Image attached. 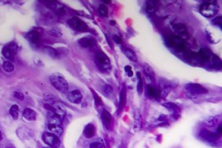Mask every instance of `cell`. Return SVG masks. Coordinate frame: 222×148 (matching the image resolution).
I'll return each instance as SVG.
<instances>
[{
  "instance_id": "obj_25",
  "label": "cell",
  "mask_w": 222,
  "mask_h": 148,
  "mask_svg": "<svg viewBox=\"0 0 222 148\" xmlns=\"http://www.w3.org/2000/svg\"><path fill=\"white\" fill-rule=\"evenodd\" d=\"M137 78H138V84H137V90H138V93L139 94H142L144 91V83L142 77H141V74L140 72H137Z\"/></svg>"
},
{
  "instance_id": "obj_6",
  "label": "cell",
  "mask_w": 222,
  "mask_h": 148,
  "mask_svg": "<svg viewBox=\"0 0 222 148\" xmlns=\"http://www.w3.org/2000/svg\"><path fill=\"white\" fill-rule=\"evenodd\" d=\"M43 140L48 146L51 148H59L60 146V140L58 136L51 133H45L43 134Z\"/></svg>"
},
{
  "instance_id": "obj_29",
  "label": "cell",
  "mask_w": 222,
  "mask_h": 148,
  "mask_svg": "<svg viewBox=\"0 0 222 148\" xmlns=\"http://www.w3.org/2000/svg\"><path fill=\"white\" fill-rule=\"evenodd\" d=\"M3 69L5 72H11L14 71V65L13 63L11 61L6 60L3 63V65H2Z\"/></svg>"
},
{
  "instance_id": "obj_37",
  "label": "cell",
  "mask_w": 222,
  "mask_h": 148,
  "mask_svg": "<svg viewBox=\"0 0 222 148\" xmlns=\"http://www.w3.org/2000/svg\"><path fill=\"white\" fill-rule=\"evenodd\" d=\"M125 71L126 72V73L128 75V77H132V76L133 75V71H132V68H131V66H129V65L125 66Z\"/></svg>"
},
{
  "instance_id": "obj_28",
  "label": "cell",
  "mask_w": 222,
  "mask_h": 148,
  "mask_svg": "<svg viewBox=\"0 0 222 148\" xmlns=\"http://www.w3.org/2000/svg\"><path fill=\"white\" fill-rule=\"evenodd\" d=\"M10 115L11 116L12 119H14V120H18V119H19V106H17V105L11 106V107L10 108Z\"/></svg>"
},
{
  "instance_id": "obj_11",
  "label": "cell",
  "mask_w": 222,
  "mask_h": 148,
  "mask_svg": "<svg viewBox=\"0 0 222 148\" xmlns=\"http://www.w3.org/2000/svg\"><path fill=\"white\" fill-rule=\"evenodd\" d=\"M67 98L70 102L73 103V104H79L82 101V93H80V91L79 90H73L72 92H70L67 95Z\"/></svg>"
},
{
  "instance_id": "obj_5",
  "label": "cell",
  "mask_w": 222,
  "mask_h": 148,
  "mask_svg": "<svg viewBox=\"0 0 222 148\" xmlns=\"http://www.w3.org/2000/svg\"><path fill=\"white\" fill-rule=\"evenodd\" d=\"M67 23L70 25V27H72L74 31L79 32V33H85L88 30V26L84 22L82 19L77 17H73L72 19H70Z\"/></svg>"
},
{
  "instance_id": "obj_2",
  "label": "cell",
  "mask_w": 222,
  "mask_h": 148,
  "mask_svg": "<svg viewBox=\"0 0 222 148\" xmlns=\"http://www.w3.org/2000/svg\"><path fill=\"white\" fill-rule=\"evenodd\" d=\"M219 11V6L215 2H204L199 6V12L206 18H213Z\"/></svg>"
},
{
  "instance_id": "obj_13",
  "label": "cell",
  "mask_w": 222,
  "mask_h": 148,
  "mask_svg": "<svg viewBox=\"0 0 222 148\" xmlns=\"http://www.w3.org/2000/svg\"><path fill=\"white\" fill-rule=\"evenodd\" d=\"M26 38L31 43H33V45H37V46L40 43L41 36H40V33H38L37 31H32V32H30L26 34Z\"/></svg>"
},
{
  "instance_id": "obj_23",
  "label": "cell",
  "mask_w": 222,
  "mask_h": 148,
  "mask_svg": "<svg viewBox=\"0 0 222 148\" xmlns=\"http://www.w3.org/2000/svg\"><path fill=\"white\" fill-rule=\"evenodd\" d=\"M126 103V90L125 86H123L120 94V111H122Z\"/></svg>"
},
{
  "instance_id": "obj_41",
  "label": "cell",
  "mask_w": 222,
  "mask_h": 148,
  "mask_svg": "<svg viewBox=\"0 0 222 148\" xmlns=\"http://www.w3.org/2000/svg\"><path fill=\"white\" fill-rule=\"evenodd\" d=\"M110 2H111V1H109V0L104 1V5H107V4H110Z\"/></svg>"
},
{
  "instance_id": "obj_8",
  "label": "cell",
  "mask_w": 222,
  "mask_h": 148,
  "mask_svg": "<svg viewBox=\"0 0 222 148\" xmlns=\"http://www.w3.org/2000/svg\"><path fill=\"white\" fill-rule=\"evenodd\" d=\"M46 108L48 110H50L51 112L55 113L56 115L59 116L61 119L63 120L66 115V109L64 105H62L60 103H56L53 106H50V105H46Z\"/></svg>"
},
{
  "instance_id": "obj_33",
  "label": "cell",
  "mask_w": 222,
  "mask_h": 148,
  "mask_svg": "<svg viewBox=\"0 0 222 148\" xmlns=\"http://www.w3.org/2000/svg\"><path fill=\"white\" fill-rule=\"evenodd\" d=\"M90 148H106L105 147V144L101 140H96L90 145Z\"/></svg>"
},
{
  "instance_id": "obj_39",
  "label": "cell",
  "mask_w": 222,
  "mask_h": 148,
  "mask_svg": "<svg viewBox=\"0 0 222 148\" xmlns=\"http://www.w3.org/2000/svg\"><path fill=\"white\" fill-rule=\"evenodd\" d=\"M112 39H113L114 42H116L117 44H121V43H122V40H121L120 37H119L118 35H114V36L112 37Z\"/></svg>"
},
{
  "instance_id": "obj_18",
  "label": "cell",
  "mask_w": 222,
  "mask_h": 148,
  "mask_svg": "<svg viewBox=\"0 0 222 148\" xmlns=\"http://www.w3.org/2000/svg\"><path fill=\"white\" fill-rule=\"evenodd\" d=\"M212 56H213V53L209 49H207V48L201 49L199 52V57L201 61H209L211 59Z\"/></svg>"
},
{
  "instance_id": "obj_3",
  "label": "cell",
  "mask_w": 222,
  "mask_h": 148,
  "mask_svg": "<svg viewBox=\"0 0 222 148\" xmlns=\"http://www.w3.org/2000/svg\"><path fill=\"white\" fill-rule=\"evenodd\" d=\"M95 62L96 65L103 72H107L111 69V61L108 56L103 52V51H98L95 55Z\"/></svg>"
},
{
  "instance_id": "obj_19",
  "label": "cell",
  "mask_w": 222,
  "mask_h": 148,
  "mask_svg": "<svg viewBox=\"0 0 222 148\" xmlns=\"http://www.w3.org/2000/svg\"><path fill=\"white\" fill-rule=\"evenodd\" d=\"M122 50H123V53L125 54V57H126L129 60L133 61V62H137V61H138V58H137V55H136L134 51H133L132 49L127 48V47H124Z\"/></svg>"
},
{
  "instance_id": "obj_38",
  "label": "cell",
  "mask_w": 222,
  "mask_h": 148,
  "mask_svg": "<svg viewBox=\"0 0 222 148\" xmlns=\"http://www.w3.org/2000/svg\"><path fill=\"white\" fill-rule=\"evenodd\" d=\"M93 95H94V98H95V103H96V105H97V106L100 105V104H101V100H100L99 97L97 96V94L95 93V92H93Z\"/></svg>"
},
{
  "instance_id": "obj_15",
  "label": "cell",
  "mask_w": 222,
  "mask_h": 148,
  "mask_svg": "<svg viewBox=\"0 0 222 148\" xmlns=\"http://www.w3.org/2000/svg\"><path fill=\"white\" fill-rule=\"evenodd\" d=\"M37 118L36 111L31 108H26L23 111V119L26 121H34Z\"/></svg>"
},
{
  "instance_id": "obj_16",
  "label": "cell",
  "mask_w": 222,
  "mask_h": 148,
  "mask_svg": "<svg viewBox=\"0 0 222 148\" xmlns=\"http://www.w3.org/2000/svg\"><path fill=\"white\" fill-rule=\"evenodd\" d=\"M79 44L84 48H90L95 46L96 41L93 38L90 37H82L79 40Z\"/></svg>"
},
{
  "instance_id": "obj_12",
  "label": "cell",
  "mask_w": 222,
  "mask_h": 148,
  "mask_svg": "<svg viewBox=\"0 0 222 148\" xmlns=\"http://www.w3.org/2000/svg\"><path fill=\"white\" fill-rule=\"evenodd\" d=\"M200 135L204 139H206L207 141H209V142H215V141H217L220 137L219 134H216V133L207 129L202 130L200 133Z\"/></svg>"
},
{
  "instance_id": "obj_36",
  "label": "cell",
  "mask_w": 222,
  "mask_h": 148,
  "mask_svg": "<svg viewBox=\"0 0 222 148\" xmlns=\"http://www.w3.org/2000/svg\"><path fill=\"white\" fill-rule=\"evenodd\" d=\"M13 96L14 98H16L19 99V100H24V96L23 93H19V92H14Z\"/></svg>"
},
{
  "instance_id": "obj_27",
  "label": "cell",
  "mask_w": 222,
  "mask_h": 148,
  "mask_svg": "<svg viewBox=\"0 0 222 148\" xmlns=\"http://www.w3.org/2000/svg\"><path fill=\"white\" fill-rule=\"evenodd\" d=\"M98 12L99 14V16L102 18H107L108 17V8L106 5L101 4L98 6Z\"/></svg>"
},
{
  "instance_id": "obj_22",
  "label": "cell",
  "mask_w": 222,
  "mask_h": 148,
  "mask_svg": "<svg viewBox=\"0 0 222 148\" xmlns=\"http://www.w3.org/2000/svg\"><path fill=\"white\" fill-rule=\"evenodd\" d=\"M48 129L50 131V133L55 134L59 138L61 135L63 134V128L61 127V125H48Z\"/></svg>"
},
{
  "instance_id": "obj_14",
  "label": "cell",
  "mask_w": 222,
  "mask_h": 148,
  "mask_svg": "<svg viewBox=\"0 0 222 148\" xmlns=\"http://www.w3.org/2000/svg\"><path fill=\"white\" fill-rule=\"evenodd\" d=\"M102 120L104 123V125L106 126L107 129H110L111 123H112V117H111V113L107 110H103L101 114Z\"/></svg>"
},
{
  "instance_id": "obj_43",
  "label": "cell",
  "mask_w": 222,
  "mask_h": 148,
  "mask_svg": "<svg viewBox=\"0 0 222 148\" xmlns=\"http://www.w3.org/2000/svg\"><path fill=\"white\" fill-rule=\"evenodd\" d=\"M2 139V133H1V132H0V140Z\"/></svg>"
},
{
  "instance_id": "obj_17",
  "label": "cell",
  "mask_w": 222,
  "mask_h": 148,
  "mask_svg": "<svg viewBox=\"0 0 222 148\" xmlns=\"http://www.w3.org/2000/svg\"><path fill=\"white\" fill-rule=\"evenodd\" d=\"M95 133H96V128H95L94 125L88 124V125H85V127L84 129V135H85V138H87V139L93 138V136L95 135Z\"/></svg>"
},
{
  "instance_id": "obj_4",
  "label": "cell",
  "mask_w": 222,
  "mask_h": 148,
  "mask_svg": "<svg viewBox=\"0 0 222 148\" xmlns=\"http://www.w3.org/2000/svg\"><path fill=\"white\" fill-rule=\"evenodd\" d=\"M18 51V46L15 43H10L3 47L2 54L7 60L13 61Z\"/></svg>"
},
{
  "instance_id": "obj_35",
  "label": "cell",
  "mask_w": 222,
  "mask_h": 148,
  "mask_svg": "<svg viewBox=\"0 0 222 148\" xmlns=\"http://www.w3.org/2000/svg\"><path fill=\"white\" fill-rule=\"evenodd\" d=\"M50 33H51V35L55 36V37H60L61 35H62V33L60 32V30L58 29V28H53V29H51V31H50Z\"/></svg>"
},
{
  "instance_id": "obj_20",
  "label": "cell",
  "mask_w": 222,
  "mask_h": 148,
  "mask_svg": "<svg viewBox=\"0 0 222 148\" xmlns=\"http://www.w3.org/2000/svg\"><path fill=\"white\" fill-rule=\"evenodd\" d=\"M61 123H62V119L60 117L56 115L55 113L51 111V114L48 117V125H61Z\"/></svg>"
},
{
  "instance_id": "obj_32",
  "label": "cell",
  "mask_w": 222,
  "mask_h": 148,
  "mask_svg": "<svg viewBox=\"0 0 222 148\" xmlns=\"http://www.w3.org/2000/svg\"><path fill=\"white\" fill-rule=\"evenodd\" d=\"M217 122L218 120L216 118H214V117H208V118H207V119L204 120L205 125H207V126H214V125L217 124Z\"/></svg>"
},
{
  "instance_id": "obj_9",
  "label": "cell",
  "mask_w": 222,
  "mask_h": 148,
  "mask_svg": "<svg viewBox=\"0 0 222 148\" xmlns=\"http://www.w3.org/2000/svg\"><path fill=\"white\" fill-rule=\"evenodd\" d=\"M167 42L168 46L175 47L176 49H178L180 51H183L185 50V45L183 43V40L181 39V37L176 36V35H172L171 37H168Z\"/></svg>"
},
{
  "instance_id": "obj_7",
  "label": "cell",
  "mask_w": 222,
  "mask_h": 148,
  "mask_svg": "<svg viewBox=\"0 0 222 148\" xmlns=\"http://www.w3.org/2000/svg\"><path fill=\"white\" fill-rule=\"evenodd\" d=\"M185 88L186 92L191 94L199 95V94H207V90L206 88L197 83L187 84V85H185Z\"/></svg>"
},
{
  "instance_id": "obj_10",
  "label": "cell",
  "mask_w": 222,
  "mask_h": 148,
  "mask_svg": "<svg viewBox=\"0 0 222 148\" xmlns=\"http://www.w3.org/2000/svg\"><path fill=\"white\" fill-rule=\"evenodd\" d=\"M173 32L176 33V36L180 37L183 40L184 38L188 37V34L186 33V27H185V24H175L173 26Z\"/></svg>"
},
{
  "instance_id": "obj_34",
  "label": "cell",
  "mask_w": 222,
  "mask_h": 148,
  "mask_svg": "<svg viewBox=\"0 0 222 148\" xmlns=\"http://www.w3.org/2000/svg\"><path fill=\"white\" fill-rule=\"evenodd\" d=\"M212 23L214 25H218L219 27H222V17L221 16H218L216 18H214V19L212 20Z\"/></svg>"
},
{
  "instance_id": "obj_26",
  "label": "cell",
  "mask_w": 222,
  "mask_h": 148,
  "mask_svg": "<svg viewBox=\"0 0 222 148\" xmlns=\"http://www.w3.org/2000/svg\"><path fill=\"white\" fill-rule=\"evenodd\" d=\"M164 107H166L167 109H168L169 111H172V112H179L180 111V107H178L176 104H174V103H172V102H168V103H165L164 105H163Z\"/></svg>"
},
{
  "instance_id": "obj_40",
  "label": "cell",
  "mask_w": 222,
  "mask_h": 148,
  "mask_svg": "<svg viewBox=\"0 0 222 148\" xmlns=\"http://www.w3.org/2000/svg\"><path fill=\"white\" fill-rule=\"evenodd\" d=\"M221 133H222V125H219V127H218V134L220 136Z\"/></svg>"
},
{
  "instance_id": "obj_31",
  "label": "cell",
  "mask_w": 222,
  "mask_h": 148,
  "mask_svg": "<svg viewBox=\"0 0 222 148\" xmlns=\"http://www.w3.org/2000/svg\"><path fill=\"white\" fill-rule=\"evenodd\" d=\"M45 51H46V52L48 55H50L51 58H53V59H56V58L59 57V54H58L57 50H55V49L52 48V47H45Z\"/></svg>"
},
{
  "instance_id": "obj_21",
  "label": "cell",
  "mask_w": 222,
  "mask_h": 148,
  "mask_svg": "<svg viewBox=\"0 0 222 148\" xmlns=\"http://www.w3.org/2000/svg\"><path fill=\"white\" fill-rule=\"evenodd\" d=\"M143 69L146 76L147 77L148 79L154 81V79H155V73H154V71H153V68L148 65V64H144Z\"/></svg>"
},
{
  "instance_id": "obj_24",
  "label": "cell",
  "mask_w": 222,
  "mask_h": 148,
  "mask_svg": "<svg viewBox=\"0 0 222 148\" xmlns=\"http://www.w3.org/2000/svg\"><path fill=\"white\" fill-rule=\"evenodd\" d=\"M147 93L148 95L153 98H159L160 97V91H159L157 88L153 87L152 85L147 86Z\"/></svg>"
},
{
  "instance_id": "obj_30",
  "label": "cell",
  "mask_w": 222,
  "mask_h": 148,
  "mask_svg": "<svg viewBox=\"0 0 222 148\" xmlns=\"http://www.w3.org/2000/svg\"><path fill=\"white\" fill-rule=\"evenodd\" d=\"M102 93L107 97H111L113 93V88L111 87L110 85H105L102 87Z\"/></svg>"
},
{
  "instance_id": "obj_44",
  "label": "cell",
  "mask_w": 222,
  "mask_h": 148,
  "mask_svg": "<svg viewBox=\"0 0 222 148\" xmlns=\"http://www.w3.org/2000/svg\"><path fill=\"white\" fill-rule=\"evenodd\" d=\"M43 148H51V147H50V146H49V147H43Z\"/></svg>"
},
{
  "instance_id": "obj_42",
  "label": "cell",
  "mask_w": 222,
  "mask_h": 148,
  "mask_svg": "<svg viewBox=\"0 0 222 148\" xmlns=\"http://www.w3.org/2000/svg\"><path fill=\"white\" fill-rule=\"evenodd\" d=\"M110 23H111V24H115V22H114V21H111Z\"/></svg>"
},
{
  "instance_id": "obj_1",
  "label": "cell",
  "mask_w": 222,
  "mask_h": 148,
  "mask_svg": "<svg viewBox=\"0 0 222 148\" xmlns=\"http://www.w3.org/2000/svg\"><path fill=\"white\" fill-rule=\"evenodd\" d=\"M50 81L51 84L53 85V87L57 89L59 92L62 93H66L68 92L69 85L66 81V79L64 78V76H62L59 73H53L51 74L50 77Z\"/></svg>"
},
{
  "instance_id": "obj_45",
  "label": "cell",
  "mask_w": 222,
  "mask_h": 148,
  "mask_svg": "<svg viewBox=\"0 0 222 148\" xmlns=\"http://www.w3.org/2000/svg\"><path fill=\"white\" fill-rule=\"evenodd\" d=\"M6 148H11V147H6Z\"/></svg>"
}]
</instances>
